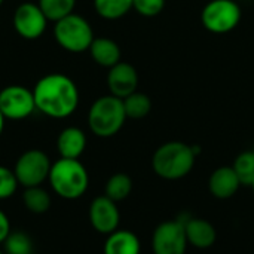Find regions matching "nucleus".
Masks as SVG:
<instances>
[{
  "instance_id": "5701e85b",
  "label": "nucleus",
  "mask_w": 254,
  "mask_h": 254,
  "mask_svg": "<svg viewBox=\"0 0 254 254\" xmlns=\"http://www.w3.org/2000/svg\"><path fill=\"white\" fill-rule=\"evenodd\" d=\"M234 171L237 173L243 186H252L254 180V152H243L234 162Z\"/></svg>"
},
{
  "instance_id": "393cba45",
  "label": "nucleus",
  "mask_w": 254,
  "mask_h": 254,
  "mask_svg": "<svg viewBox=\"0 0 254 254\" xmlns=\"http://www.w3.org/2000/svg\"><path fill=\"white\" fill-rule=\"evenodd\" d=\"M19 183L16 180V176L13 170L0 165V201L9 199L10 196L15 195Z\"/></svg>"
},
{
  "instance_id": "f03ea898",
  "label": "nucleus",
  "mask_w": 254,
  "mask_h": 254,
  "mask_svg": "<svg viewBox=\"0 0 254 254\" xmlns=\"http://www.w3.org/2000/svg\"><path fill=\"white\" fill-rule=\"evenodd\" d=\"M198 147L189 146L183 141H168L155 150L152 168L161 179L180 180L192 171Z\"/></svg>"
},
{
  "instance_id": "f8f14e48",
  "label": "nucleus",
  "mask_w": 254,
  "mask_h": 254,
  "mask_svg": "<svg viewBox=\"0 0 254 254\" xmlns=\"http://www.w3.org/2000/svg\"><path fill=\"white\" fill-rule=\"evenodd\" d=\"M138 73L129 63L119 61L116 65L110 67L107 71V88L109 92L121 100L127 98L137 91Z\"/></svg>"
},
{
  "instance_id": "a211bd4d",
  "label": "nucleus",
  "mask_w": 254,
  "mask_h": 254,
  "mask_svg": "<svg viewBox=\"0 0 254 254\" xmlns=\"http://www.w3.org/2000/svg\"><path fill=\"white\" fill-rule=\"evenodd\" d=\"M22 202L27 211L33 214H45L51 208L52 198L46 189H43L42 186H34V188L24 189Z\"/></svg>"
},
{
  "instance_id": "7c9ffc66",
  "label": "nucleus",
  "mask_w": 254,
  "mask_h": 254,
  "mask_svg": "<svg viewBox=\"0 0 254 254\" xmlns=\"http://www.w3.org/2000/svg\"><path fill=\"white\" fill-rule=\"evenodd\" d=\"M0 254H4V253H3V252H1V250H0Z\"/></svg>"
},
{
  "instance_id": "ddd939ff",
  "label": "nucleus",
  "mask_w": 254,
  "mask_h": 254,
  "mask_svg": "<svg viewBox=\"0 0 254 254\" xmlns=\"http://www.w3.org/2000/svg\"><path fill=\"white\" fill-rule=\"evenodd\" d=\"M241 186V182L232 167H220L213 171L208 180V189L217 199L232 198Z\"/></svg>"
},
{
  "instance_id": "0eeeda50",
  "label": "nucleus",
  "mask_w": 254,
  "mask_h": 254,
  "mask_svg": "<svg viewBox=\"0 0 254 254\" xmlns=\"http://www.w3.org/2000/svg\"><path fill=\"white\" fill-rule=\"evenodd\" d=\"M241 15V7L234 0H210L201 12V22L210 33L226 34L240 24Z\"/></svg>"
},
{
  "instance_id": "9b49d317",
  "label": "nucleus",
  "mask_w": 254,
  "mask_h": 254,
  "mask_svg": "<svg viewBox=\"0 0 254 254\" xmlns=\"http://www.w3.org/2000/svg\"><path fill=\"white\" fill-rule=\"evenodd\" d=\"M116 204L118 202L112 201L106 195L98 196L91 202L88 217H89L91 226L98 234L110 235L112 232H115L118 229L121 214H119V210H118Z\"/></svg>"
},
{
  "instance_id": "39448f33",
  "label": "nucleus",
  "mask_w": 254,
  "mask_h": 254,
  "mask_svg": "<svg viewBox=\"0 0 254 254\" xmlns=\"http://www.w3.org/2000/svg\"><path fill=\"white\" fill-rule=\"evenodd\" d=\"M54 39L64 51L70 54H82L89 51L95 37L89 21L73 12L54 22Z\"/></svg>"
},
{
  "instance_id": "473e14b6",
  "label": "nucleus",
  "mask_w": 254,
  "mask_h": 254,
  "mask_svg": "<svg viewBox=\"0 0 254 254\" xmlns=\"http://www.w3.org/2000/svg\"><path fill=\"white\" fill-rule=\"evenodd\" d=\"M31 254H34V253H31Z\"/></svg>"
},
{
  "instance_id": "412c9836",
  "label": "nucleus",
  "mask_w": 254,
  "mask_h": 254,
  "mask_svg": "<svg viewBox=\"0 0 254 254\" xmlns=\"http://www.w3.org/2000/svg\"><path fill=\"white\" fill-rule=\"evenodd\" d=\"M132 190V180L125 173L113 174L106 183V196L115 202H121L129 196Z\"/></svg>"
},
{
  "instance_id": "bb28decb",
  "label": "nucleus",
  "mask_w": 254,
  "mask_h": 254,
  "mask_svg": "<svg viewBox=\"0 0 254 254\" xmlns=\"http://www.w3.org/2000/svg\"><path fill=\"white\" fill-rule=\"evenodd\" d=\"M10 220L6 216V213L3 210H0V244L4 243V240L7 238V235L10 234Z\"/></svg>"
},
{
  "instance_id": "423d86ee",
  "label": "nucleus",
  "mask_w": 254,
  "mask_h": 254,
  "mask_svg": "<svg viewBox=\"0 0 254 254\" xmlns=\"http://www.w3.org/2000/svg\"><path fill=\"white\" fill-rule=\"evenodd\" d=\"M52 162L49 156L40 149H30L19 155L13 165V173L19 186L34 188L42 186L51 173Z\"/></svg>"
},
{
  "instance_id": "4be33fe9",
  "label": "nucleus",
  "mask_w": 254,
  "mask_h": 254,
  "mask_svg": "<svg viewBox=\"0 0 254 254\" xmlns=\"http://www.w3.org/2000/svg\"><path fill=\"white\" fill-rule=\"evenodd\" d=\"M39 7L51 22H57L73 13L76 0H37Z\"/></svg>"
},
{
  "instance_id": "aec40b11",
  "label": "nucleus",
  "mask_w": 254,
  "mask_h": 254,
  "mask_svg": "<svg viewBox=\"0 0 254 254\" xmlns=\"http://www.w3.org/2000/svg\"><path fill=\"white\" fill-rule=\"evenodd\" d=\"M124 107H125V113L128 119L138 121V119L146 118L150 113L152 101L146 94L135 91L127 98H124Z\"/></svg>"
},
{
  "instance_id": "1a4fd4ad",
  "label": "nucleus",
  "mask_w": 254,
  "mask_h": 254,
  "mask_svg": "<svg viewBox=\"0 0 254 254\" xmlns=\"http://www.w3.org/2000/svg\"><path fill=\"white\" fill-rule=\"evenodd\" d=\"M188 246L185 222L182 220L162 222L152 237L153 254H185Z\"/></svg>"
},
{
  "instance_id": "7ed1b4c3",
  "label": "nucleus",
  "mask_w": 254,
  "mask_h": 254,
  "mask_svg": "<svg viewBox=\"0 0 254 254\" xmlns=\"http://www.w3.org/2000/svg\"><path fill=\"white\" fill-rule=\"evenodd\" d=\"M48 182L60 198L74 201L83 196L88 190L89 174L79 159L60 158L52 162Z\"/></svg>"
},
{
  "instance_id": "6ab92c4d",
  "label": "nucleus",
  "mask_w": 254,
  "mask_h": 254,
  "mask_svg": "<svg viewBox=\"0 0 254 254\" xmlns=\"http://www.w3.org/2000/svg\"><path fill=\"white\" fill-rule=\"evenodd\" d=\"M94 9L101 18L115 21L132 9V0H94Z\"/></svg>"
},
{
  "instance_id": "cd10ccee",
  "label": "nucleus",
  "mask_w": 254,
  "mask_h": 254,
  "mask_svg": "<svg viewBox=\"0 0 254 254\" xmlns=\"http://www.w3.org/2000/svg\"><path fill=\"white\" fill-rule=\"evenodd\" d=\"M4 121H6V118H4V116H3V113L0 112V135H1L3 128H4Z\"/></svg>"
},
{
  "instance_id": "20e7f679",
  "label": "nucleus",
  "mask_w": 254,
  "mask_h": 254,
  "mask_svg": "<svg viewBox=\"0 0 254 254\" xmlns=\"http://www.w3.org/2000/svg\"><path fill=\"white\" fill-rule=\"evenodd\" d=\"M127 119L124 100L112 94L97 98L88 110V127L94 135L101 138L116 135Z\"/></svg>"
},
{
  "instance_id": "f257e3e1",
  "label": "nucleus",
  "mask_w": 254,
  "mask_h": 254,
  "mask_svg": "<svg viewBox=\"0 0 254 254\" xmlns=\"http://www.w3.org/2000/svg\"><path fill=\"white\" fill-rule=\"evenodd\" d=\"M36 110L52 119H65L79 107V88L71 77L63 73H49L33 88Z\"/></svg>"
},
{
  "instance_id": "b1692460",
  "label": "nucleus",
  "mask_w": 254,
  "mask_h": 254,
  "mask_svg": "<svg viewBox=\"0 0 254 254\" xmlns=\"http://www.w3.org/2000/svg\"><path fill=\"white\" fill-rule=\"evenodd\" d=\"M4 247V253L6 254H31L33 253V243L31 238L22 232V231H16V232H10L7 235V238L3 243Z\"/></svg>"
},
{
  "instance_id": "2f4dec72",
  "label": "nucleus",
  "mask_w": 254,
  "mask_h": 254,
  "mask_svg": "<svg viewBox=\"0 0 254 254\" xmlns=\"http://www.w3.org/2000/svg\"><path fill=\"white\" fill-rule=\"evenodd\" d=\"M253 152H254V149H253Z\"/></svg>"
},
{
  "instance_id": "c756f323",
  "label": "nucleus",
  "mask_w": 254,
  "mask_h": 254,
  "mask_svg": "<svg viewBox=\"0 0 254 254\" xmlns=\"http://www.w3.org/2000/svg\"><path fill=\"white\" fill-rule=\"evenodd\" d=\"M252 188H253V190H254V180H253V183H252Z\"/></svg>"
},
{
  "instance_id": "f3484780",
  "label": "nucleus",
  "mask_w": 254,
  "mask_h": 254,
  "mask_svg": "<svg viewBox=\"0 0 254 254\" xmlns=\"http://www.w3.org/2000/svg\"><path fill=\"white\" fill-rule=\"evenodd\" d=\"M89 54L95 64L106 68H110L121 61V48L109 37H95L89 46Z\"/></svg>"
},
{
  "instance_id": "9d476101",
  "label": "nucleus",
  "mask_w": 254,
  "mask_h": 254,
  "mask_svg": "<svg viewBox=\"0 0 254 254\" xmlns=\"http://www.w3.org/2000/svg\"><path fill=\"white\" fill-rule=\"evenodd\" d=\"M12 22L18 36L25 40H36L43 36L49 21L37 3L24 1L15 9Z\"/></svg>"
},
{
  "instance_id": "6e6552de",
  "label": "nucleus",
  "mask_w": 254,
  "mask_h": 254,
  "mask_svg": "<svg viewBox=\"0 0 254 254\" xmlns=\"http://www.w3.org/2000/svg\"><path fill=\"white\" fill-rule=\"evenodd\" d=\"M36 110L33 89L22 85H9L0 91V112L9 121H22Z\"/></svg>"
},
{
  "instance_id": "c85d7f7f",
  "label": "nucleus",
  "mask_w": 254,
  "mask_h": 254,
  "mask_svg": "<svg viewBox=\"0 0 254 254\" xmlns=\"http://www.w3.org/2000/svg\"><path fill=\"white\" fill-rule=\"evenodd\" d=\"M3 1H4V0H0V6H1V4H3Z\"/></svg>"
},
{
  "instance_id": "2eb2a0df",
  "label": "nucleus",
  "mask_w": 254,
  "mask_h": 254,
  "mask_svg": "<svg viewBox=\"0 0 254 254\" xmlns=\"http://www.w3.org/2000/svg\"><path fill=\"white\" fill-rule=\"evenodd\" d=\"M185 231H186L188 244L201 250L210 249L217 240V232L214 226L208 220H204V219L192 217L186 220Z\"/></svg>"
},
{
  "instance_id": "4468645a",
  "label": "nucleus",
  "mask_w": 254,
  "mask_h": 254,
  "mask_svg": "<svg viewBox=\"0 0 254 254\" xmlns=\"http://www.w3.org/2000/svg\"><path fill=\"white\" fill-rule=\"evenodd\" d=\"M86 149V134L79 127H67L57 137L60 158L79 159Z\"/></svg>"
},
{
  "instance_id": "a878e982",
  "label": "nucleus",
  "mask_w": 254,
  "mask_h": 254,
  "mask_svg": "<svg viewBox=\"0 0 254 254\" xmlns=\"http://www.w3.org/2000/svg\"><path fill=\"white\" fill-rule=\"evenodd\" d=\"M165 0H132V9L141 16L152 18L162 12Z\"/></svg>"
},
{
  "instance_id": "dca6fc26",
  "label": "nucleus",
  "mask_w": 254,
  "mask_h": 254,
  "mask_svg": "<svg viewBox=\"0 0 254 254\" xmlns=\"http://www.w3.org/2000/svg\"><path fill=\"white\" fill-rule=\"evenodd\" d=\"M141 244L138 237L125 229H116L110 235H107V240L104 243V254H140Z\"/></svg>"
}]
</instances>
